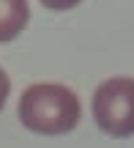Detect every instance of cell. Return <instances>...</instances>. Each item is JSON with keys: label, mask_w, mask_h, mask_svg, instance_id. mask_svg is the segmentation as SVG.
<instances>
[{"label": "cell", "mask_w": 134, "mask_h": 148, "mask_svg": "<svg viewBox=\"0 0 134 148\" xmlns=\"http://www.w3.org/2000/svg\"><path fill=\"white\" fill-rule=\"evenodd\" d=\"M19 121L36 134H66L80 123L82 104L71 88L58 82H36L19 96Z\"/></svg>", "instance_id": "cell-1"}, {"label": "cell", "mask_w": 134, "mask_h": 148, "mask_svg": "<svg viewBox=\"0 0 134 148\" xmlns=\"http://www.w3.org/2000/svg\"><path fill=\"white\" fill-rule=\"evenodd\" d=\"M93 118L99 129L112 137L134 134V79L112 77L104 79L93 93Z\"/></svg>", "instance_id": "cell-2"}, {"label": "cell", "mask_w": 134, "mask_h": 148, "mask_svg": "<svg viewBox=\"0 0 134 148\" xmlns=\"http://www.w3.org/2000/svg\"><path fill=\"white\" fill-rule=\"evenodd\" d=\"M30 19L27 0H0V44L14 41Z\"/></svg>", "instance_id": "cell-3"}, {"label": "cell", "mask_w": 134, "mask_h": 148, "mask_svg": "<svg viewBox=\"0 0 134 148\" xmlns=\"http://www.w3.org/2000/svg\"><path fill=\"white\" fill-rule=\"evenodd\" d=\"M44 3V8H49V11H69V8H74V5H80L82 0H41Z\"/></svg>", "instance_id": "cell-4"}, {"label": "cell", "mask_w": 134, "mask_h": 148, "mask_svg": "<svg viewBox=\"0 0 134 148\" xmlns=\"http://www.w3.org/2000/svg\"><path fill=\"white\" fill-rule=\"evenodd\" d=\"M8 90H11V79H8V74L0 69V110H3L5 99H8Z\"/></svg>", "instance_id": "cell-5"}]
</instances>
